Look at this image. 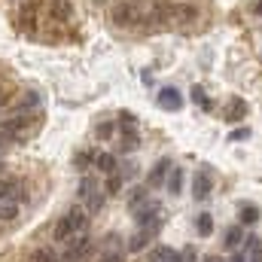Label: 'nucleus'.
<instances>
[{
	"instance_id": "obj_1",
	"label": "nucleus",
	"mask_w": 262,
	"mask_h": 262,
	"mask_svg": "<svg viewBox=\"0 0 262 262\" xmlns=\"http://www.w3.org/2000/svg\"><path fill=\"white\" fill-rule=\"evenodd\" d=\"M85 226H89V213L85 210H79V207L67 210L64 216L58 220V226H55V241H70V238L82 235Z\"/></svg>"
},
{
	"instance_id": "obj_2",
	"label": "nucleus",
	"mask_w": 262,
	"mask_h": 262,
	"mask_svg": "<svg viewBox=\"0 0 262 262\" xmlns=\"http://www.w3.org/2000/svg\"><path fill=\"white\" fill-rule=\"evenodd\" d=\"M171 171H174V162H171V159H159V162L152 165V171L146 174V186H149V189H159L162 183H168Z\"/></svg>"
},
{
	"instance_id": "obj_3",
	"label": "nucleus",
	"mask_w": 262,
	"mask_h": 262,
	"mask_svg": "<svg viewBox=\"0 0 262 262\" xmlns=\"http://www.w3.org/2000/svg\"><path fill=\"white\" fill-rule=\"evenodd\" d=\"M28 128V116H21V113H15V116H9L6 122H0V140L6 143V140H12V137H18L21 131Z\"/></svg>"
},
{
	"instance_id": "obj_4",
	"label": "nucleus",
	"mask_w": 262,
	"mask_h": 262,
	"mask_svg": "<svg viewBox=\"0 0 262 262\" xmlns=\"http://www.w3.org/2000/svg\"><path fill=\"white\" fill-rule=\"evenodd\" d=\"M247 110H250V107H247L244 98H229V101H226V110H223V119H226V122H241V119L247 116Z\"/></svg>"
},
{
	"instance_id": "obj_5",
	"label": "nucleus",
	"mask_w": 262,
	"mask_h": 262,
	"mask_svg": "<svg viewBox=\"0 0 262 262\" xmlns=\"http://www.w3.org/2000/svg\"><path fill=\"white\" fill-rule=\"evenodd\" d=\"M89 253H92V241H89L85 235H79V238L70 244V250L64 253V262H82Z\"/></svg>"
},
{
	"instance_id": "obj_6",
	"label": "nucleus",
	"mask_w": 262,
	"mask_h": 262,
	"mask_svg": "<svg viewBox=\"0 0 262 262\" xmlns=\"http://www.w3.org/2000/svg\"><path fill=\"white\" fill-rule=\"evenodd\" d=\"M21 198H25V189H21V180H3V183H0V201L18 204Z\"/></svg>"
},
{
	"instance_id": "obj_7",
	"label": "nucleus",
	"mask_w": 262,
	"mask_h": 262,
	"mask_svg": "<svg viewBox=\"0 0 262 262\" xmlns=\"http://www.w3.org/2000/svg\"><path fill=\"white\" fill-rule=\"evenodd\" d=\"M159 213H162V204H156V201H146V204H140L137 210H134V216H137V223L140 226H156V220H159Z\"/></svg>"
},
{
	"instance_id": "obj_8",
	"label": "nucleus",
	"mask_w": 262,
	"mask_h": 262,
	"mask_svg": "<svg viewBox=\"0 0 262 262\" xmlns=\"http://www.w3.org/2000/svg\"><path fill=\"white\" fill-rule=\"evenodd\" d=\"M210 189H213L210 171H198L195 180H192V195H195V201H204V198L210 195Z\"/></svg>"
},
{
	"instance_id": "obj_9",
	"label": "nucleus",
	"mask_w": 262,
	"mask_h": 262,
	"mask_svg": "<svg viewBox=\"0 0 262 262\" xmlns=\"http://www.w3.org/2000/svg\"><path fill=\"white\" fill-rule=\"evenodd\" d=\"M159 107H162V110H180V107H183V95L168 85V89L159 92Z\"/></svg>"
},
{
	"instance_id": "obj_10",
	"label": "nucleus",
	"mask_w": 262,
	"mask_h": 262,
	"mask_svg": "<svg viewBox=\"0 0 262 262\" xmlns=\"http://www.w3.org/2000/svg\"><path fill=\"white\" fill-rule=\"evenodd\" d=\"M95 168L110 177V174H116V159H113L110 152H98V156H95Z\"/></svg>"
},
{
	"instance_id": "obj_11",
	"label": "nucleus",
	"mask_w": 262,
	"mask_h": 262,
	"mask_svg": "<svg viewBox=\"0 0 262 262\" xmlns=\"http://www.w3.org/2000/svg\"><path fill=\"white\" fill-rule=\"evenodd\" d=\"M244 244H247V262H262V241L256 235H247Z\"/></svg>"
},
{
	"instance_id": "obj_12",
	"label": "nucleus",
	"mask_w": 262,
	"mask_h": 262,
	"mask_svg": "<svg viewBox=\"0 0 262 262\" xmlns=\"http://www.w3.org/2000/svg\"><path fill=\"white\" fill-rule=\"evenodd\" d=\"M152 232H156V226H152V229H146V226H143V229H140V232H137V235H134V238L128 241V247H131V250H143V247L149 244Z\"/></svg>"
},
{
	"instance_id": "obj_13",
	"label": "nucleus",
	"mask_w": 262,
	"mask_h": 262,
	"mask_svg": "<svg viewBox=\"0 0 262 262\" xmlns=\"http://www.w3.org/2000/svg\"><path fill=\"white\" fill-rule=\"evenodd\" d=\"M152 259L156 262H186L183 259V253H177V250H171V247H156Z\"/></svg>"
},
{
	"instance_id": "obj_14",
	"label": "nucleus",
	"mask_w": 262,
	"mask_h": 262,
	"mask_svg": "<svg viewBox=\"0 0 262 262\" xmlns=\"http://www.w3.org/2000/svg\"><path fill=\"white\" fill-rule=\"evenodd\" d=\"M241 241H244V232H241V226H232V229L226 232V238H223V247H226V250H235Z\"/></svg>"
},
{
	"instance_id": "obj_15",
	"label": "nucleus",
	"mask_w": 262,
	"mask_h": 262,
	"mask_svg": "<svg viewBox=\"0 0 262 262\" xmlns=\"http://www.w3.org/2000/svg\"><path fill=\"white\" fill-rule=\"evenodd\" d=\"M119 146H122V149H137V146H140V137H137V131L134 128H122V137H119Z\"/></svg>"
},
{
	"instance_id": "obj_16",
	"label": "nucleus",
	"mask_w": 262,
	"mask_h": 262,
	"mask_svg": "<svg viewBox=\"0 0 262 262\" xmlns=\"http://www.w3.org/2000/svg\"><path fill=\"white\" fill-rule=\"evenodd\" d=\"M165 186H168V192H171V195H180V189H183V171H180V168H174Z\"/></svg>"
},
{
	"instance_id": "obj_17",
	"label": "nucleus",
	"mask_w": 262,
	"mask_h": 262,
	"mask_svg": "<svg viewBox=\"0 0 262 262\" xmlns=\"http://www.w3.org/2000/svg\"><path fill=\"white\" fill-rule=\"evenodd\" d=\"M241 223H244V226L259 223V207H256V204H241Z\"/></svg>"
},
{
	"instance_id": "obj_18",
	"label": "nucleus",
	"mask_w": 262,
	"mask_h": 262,
	"mask_svg": "<svg viewBox=\"0 0 262 262\" xmlns=\"http://www.w3.org/2000/svg\"><path fill=\"white\" fill-rule=\"evenodd\" d=\"M134 15H137V12H134V6H125V3H122V6H116V12H113V18H116L119 25H134Z\"/></svg>"
},
{
	"instance_id": "obj_19",
	"label": "nucleus",
	"mask_w": 262,
	"mask_h": 262,
	"mask_svg": "<svg viewBox=\"0 0 262 262\" xmlns=\"http://www.w3.org/2000/svg\"><path fill=\"white\" fill-rule=\"evenodd\" d=\"M95 192H98V180H95V177H82V183H79V198L89 201Z\"/></svg>"
},
{
	"instance_id": "obj_20",
	"label": "nucleus",
	"mask_w": 262,
	"mask_h": 262,
	"mask_svg": "<svg viewBox=\"0 0 262 262\" xmlns=\"http://www.w3.org/2000/svg\"><path fill=\"white\" fill-rule=\"evenodd\" d=\"M34 262H61V256L52 247H40V250H34Z\"/></svg>"
},
{
	"instance_id": "obj_21",
	"label": "nucleus",
	"mask_w": 262,
	"mask_h": 262,
	"mask_svg": "<svg viewBox=\"0 0 262 262\" xmlns=\"http://www.w3.org/2000/svg\"><path fill=\"white\" fill-rule=\"evenodd\" d=\"M149 201V189H131V195H128V204L137 210L140 204H146Z\"/></svg>"
},
{
	"instance_id": "obj_22",
	"label": "nucleus",
	"mask_w": 262,
	"mask_h": 262,
	"mask_svg": "<svg viewBox=\"0 0 262 262\" xmlns=\"http://www.w3.org/2000/svg\"><path fill=\"white\" fill-rule=\"evenodd\" d=\"M104 189H107V195H119L122 192V174H110Z\"/></svg>"
},
{
	"instance_id": "obj_23",
	"label": "nucleus",
	"mask_w": 262,
	"mask_h": 262,
	"mask_svg": "<svg viewBox=\"0 0 262 262\" xmlns=\"http://www.w3.org/2000/svg\"><path fill=\"white\" fill-rule=\"evenodd\" d=\"M192 104H195V107H204V110H210V107H213V104L207 101V95H204V89H201V85L192 89Z\"/></svg>"
},
{
	"instance_id": "obj_24",
	"label": "nucleus",
	"mask_w": 262,
	"mask_h": 262,
	"mask_svg": "<svg viewBox=\"0 0 262 262\" xmlns=\"http://www.w3.org/2000/svg\"><path fill=\"white\" fill-rule=\"evenodd\" d=\"M15 216H18V204L0 201V220H15Z\"/></svg>"
},
{
	"instance_id": "obj_25",
	"label": "nucleus",
	"mask_w": 262,
	"mask_h": 262,
	"mask_svg": "<svg viewBox=\"0 0 262 262\" xmlns=\"http://www.w3.org/2000/svg\"><path fill=\"white\" fill-rule=\"evenodd\" d=\"M104 201H107V195H104V192L98 189L95 195H92V198H89V201H85V207H89V210L95 213V210H101V207H104Z\"/></svg>"
},
{
	"instance_id": "obj_26",
	"label": "nucleus",
	"mask_w": 262,
	"mask_h": 262,
	"mask_svg": "<svg viewBox=\"0 0 262 262\" xmlns=\"http://www.w3.org/2000/svg\"><path fill=\"white\" fill-rule=\"evenodd\" d=\"M89 162H95V156H92L89 149H82V152H76V159H73V165H76L79 171H85V168H89Z\"/></svg>"
},
{
	"instance_id": "obj_27",
	"label": "nucleus",
	"mask_w": 262,
	"mask_h": 262,
	"mask_svg": "<svg viewBox=\"0 0 262 262\" xmlns=\"http://www.w3.org/2000/svg\"><path fill=\"white\" fill-rule=\"evenodd\" d=\"M198 232H201V235H210V232H213V220H210V213H198Z\"/></svg>"
},
{
	"instance_id": "obj_28",
	"label": "nucleus",
	"mask_w": 262,
	"mask_h": 262,
	"mask_svg": "<svg viewBox=\"0 0 262 262\" xmlns=\"http://www.w3.org/2000/svg\"><path fill=\"white\" fill-rule=\"evenodd\" d=\"M247 137H250V128H247V125H241V128H235L232 134H229L232 143H241V140H247Z\"/></svg>"
},
{
	"instance_id": "obj_29",
	"label": "nucleus",
	"mask_w": 262,
	"mask_h": 262,
	"mask_svg": "<svg viewBox=\"0 0 262 262\" xmlns=\"http://www.w3.org/2000/svg\"><path fill=\"white\" fill-rule=\"evenodd\" d=\"M122 259H125L122 250H104V253H101V262H122Z\"/></svg>"
},
{
	"instance_id": "obj_30",
	"label": "nucleus",
	"mask_w": 262,
	"mask_h": 262,
	"mask_svg": "<svg viewBox=\"0 0 262 262\" xmlns=\"http://www.w3.org/2000/svg\"><path fill=\"white\" fill-rule=\"evenodd\" d=\"M21 25H25L28 31H34V28H37V21H34V9H25V12H21Z\"/></svg>"
},
{
	"instance_id": "obj_31",
	"label": "nucleus",
	"mask_w": 262,
	"mask_h": 262,
	"mask_svg": "<svg viewBox=\"0 0 262 262\" xmlns=\"http://www.w3.org/2000/svg\"><path fill=\"white\" fill-rule=\"evenodd\" d=\"M55 12H58L61 18H67V15H70V3H67V0H55Z\"/></svg>"
},
{
	"instance_id": "obj_32",
	"label": "nucleus",
	"mask_w": 262,
	"mask_h": 262,
	"mask_svg": "<svg viewBox=\"0 0 262 262\" xmlns=\"http://www.w3.org/2000/svg\"><path fill=\"white\" fill-rule=\"evenodd\" d=\"M137 174V168L131 165V162H125V168H122V177H134Z\"/></svg>"
},
{
	"instance_id": "obj_33",
	"label": "nucleus",
	"mask_w": 262,
	"mask_h": 262,
	"mask_svg": "<svg viewBox=\"0 0 262 262\" xmlns=\"http://www.w3.org/2000/svg\"><path fill=\"white\" fill-rule=\"evenodd\" d=\"M229 262H247V256H244V253H235V256H232Z\"/></svg>"
},
{
	"instance_id": "obj_34",
	"label": "nucleus",
	"mask_w": 262,
	"mask_h": 262,
	"mask_svg": "<svg viewBox=\"0 0 262 262\" xmlns=\"http://www.w3.org/2000/svg\"><path fill=\"white\" fill-rule=\"evenodd\" d=\"M6 101H9V95H6V92H3V89H0V107H3V104H6Z\"/></svg>"
},
{
	"instance_id": "obj_35",
	"label": "nucleus",
	"mask_w": 262,
	"mask_h": 262,
	"mask_svg": "<svg viewBox=\"0 0 262 262\" xmlns=\"http://www.w3.org/2000/svg\"><path fill=\"white\" fill-rule=\"evenodd\" d=\"M204 262H223V259H220V256H207Z\"/></svg>"
},
{
	"instance_id": "obj_36",
	"label": "nucleus",
	"mask_w": 262,
	"mask_h": 262,
	"mask_svg": "<svg viewBox=\"0 0 262 262\" xmlns=\"http://www.w3.org/2000/svg\"><path fill=\"white\" fill-rule=\"evenodd\" d=\"M256 15H262V0L256 3Z\"/></svg>"
},
{
	"instance_id": "obj_37",
	"label": "nucleus",
	"mask_w": 262,
	"mask_h": 262,
	"mask_svg": "<svg viewBox=\"0 0 262 262\" xmlns=\"http://www.w3.org/2000/svg\"><path fill=\"white\" fill-rule=\"evenodd\" d=\"M0 168H3V159H0Z\"/></svg>"
}]
</instances>
